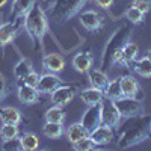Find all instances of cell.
<instances>
[{"instance_id":"obj_1","label":"cell","mask_w":151,"mask_h":151,"mask_svg":"<svg viewBox=\"0 0 151 151\" xmlns=\"http://www.w3.org/2000/svg\"><path fill=\"white\" fill-rule=\"evenodd\" d=\"M150 121L151 116L148 115H136L122 118L118 125V148L127 150L136 147L145 141H148L150 134Z\"/></svg>"},{"instance_id":"obj_2","label":"cell","mask_w":151,"mask_h":151,"mask_svg":"<svg viewBox=\"0 0 151 151\" xmlns=\"http://www.w3.org/2000/svg\"><path fill=\"white\" fill-rule=\"evenodd\" d=\"M23 27L32 40L35 48L36 45L42 48L44 36L48 32V18L40 3H35L33 8L27 12V15L24 17V21H23Z\"/></svg>"},{"instance_id":"obj_3","label":"cell","mask_w":151,"mask_h":151,"mask_svg":"<svg viewBox=\"0 0 151 151\" xmlns=\"http://www.w3.org/2000/svg\"><path fill=\"white\" fill-rule=\"evenodd\" d=\"M130 32H132L130 23L113 32V35L109 38V41H107V44H106V47H104L103 58H101V68H100V70H106L107 67H110L112 56L115 55L118 50H121V48L125 45V42H129Z\"/></svg>"},{"instance_id":"obj_4","label":"cell","mask_w":151,"mask_h":151,"mask_svg":"<svg viewBox=\"0 0 151 151\" xmlns=\"http://www.w3.org/2000/svg\"><path fill=\"white\" fill-rule=\"evenodd\" d=\"M88 0H55L50 11V17L59 23H65L71 20L74 15L80 14Z\"/></svg>"},{"instance_id":"obj_5","label":"cell","mask_w":151,"mask_h":151,"mask_svg":"<svg viewBox=\"0 0 151 151\" xmlns=\"http://www.w3.org/2000/svg\"><path fill=\"white\" fill-rule=\"evenodd\" d=\"M115 106L119 112L121 118H129V116H136V115H142L144 113V106L139 98H133V97H121L115 100Z\"/></svg>"},{"instance_id":"obj_6","label":"cell","mask_w":151,"mask_h":151,"mask_svg":"<svg viewBox=\"0 0 151 151\" xmlns=\"http://www.w3.org/2000/svg\"><path fill=\"white\" fill-rule=\"evenodd\" d=\"M121 115L112 100H103L101 101V124L110 129H116L121 122Z\"/></svg>"},{"instance_id":"obj_7","label":"cell","mask_w":151,"mask_h":151,"mask_svg":"<svg viewBox=\"0 0 151 151\" xmlns=\"http://www.w3.org/2000/svg\"><path fill=\"white\" fill-rule=\"evenodd\" d=\"M21 26H23L21 20H14V21H8V23L0 24V48L3 52H5L6 45H9L15 40V36L18 35V30Z\"/></svg>"},{"instance_id":"obj_8","label":"cell","mask_w":151,"mask_h":151,"mask_svg":"<svg viewBox=\"0 0 151 151\" xmlns=\"http://www.w3.org/2000/svg\"><path fill=\"white\" fill-rule=\"evenodd\" d=\"M83 127L88 130V133H91L92 130H95L98 125H101V103L100 104H94L89 106L85 113L82 115V121Z\"/></svg>"},{"instance_id":"obj_9","label":"cell","mask_w":151,"mask_h":151,"mask_svg":"<svg viewBox=\"0 0 151 151\" xmlns=\"http://www.w3.org/2000/svg\"><path fill=\"white\" fill-rule=\"evenodd\" d=\"M76 95V89L73 86H68V85H60L59 88L50 94V100H52V103L55 106H67L71 100L74 98Z\"/></svg>"},{"instance_id":"obj_10","label":"cell","mask_w":151,"mask_h":151,"mask_svg":"<svg viewBox=\"0 0 151 151\" xmlns=\"http://www.w3.org/2000/svg\"><path fill=\"white\" fill-rule=\"evenodd\" d=\"M80 24H82L85 29H88V30L97 32V30H100V29L103 27L104 21H103L101 17H100V14H98L97 11L89 9V11L80 12Z\"/></svg>"},{"instance_id":"obj_11","label":"cell","mask_w":151,"mask_h":151,"mask_svg":"<svg viewBox=\"0 0 151 151\" xmlns=\"http://www.w3.org/2000/svg\"><path fill=\"white\" fill-rule=\"evenodd\" d=\"M60 85H62V80L58 77L55 73H45V74L40 76L36 89H38L40 94H52Z\"/></svg>"},{"instance_id":"obj_12","label":"cell","mask_w":151,"mask_h":151,"mask_svg":"<svg viewBox=\"0 0 151 151\" xmlns=\"http://www.w3.org/2000/svg\"><path fill=\"white\" fill-rule=\"evenodd\" d=\"M89 137L92 139V142L97 147L109 145L113 141V129H110V127H107V125L101 124V125H98L95 130H92L89 133Z\"/></svg>"},{"instance_id":"obj_13","label":"cell","mask_w":151,"mask_h":151,"mask_svg":"<svg viewBox=\"0 0 151 151\" xmlns=\"http://www.w3.org/2000/svg\"><path fill=\"white\" fill-rule=\"evenodd\" d=\"M42 68L47 73H62L65 68V59L58 53H48L42 58Z\"/></svg>"},{"instance_id":"obj_14","label":"cell","mask_w":151,"mask_h":151,"mask_svg":"<svg viewBox=\"0 0 151 151\" xmlns=\"http://www.w3.org/2000/svg\"><path fill=\"white\" fill-rule=\"evenodd\" d=\"M17 95H18V100L23 103V104H27V106H32L35 104L38 100H40V92L35 86H29L26 83H23L18 86L17 89Z\"/></svg>"},{"instance_id":"obj_15","label":"cell","mask_w":151,"mask_h":151,"mask_svg":"<svg viewBox=\"0 0 151 151\" xmlns=\"http://www.w3.org/2000/svg\"><path fill=\"white\" fill-rule=\"evenodd\" d=\"M36 0H14L12 3V11H11V21L14 20H24L27 12L33 8Z\"/></svg>"},{"instance_id":"obj_16","label":"cell","mask_w":151,"mask_h":151,"mask_svg":"<svg viewBox=\"0 0 151 151\" xmlns=\"http://www.w3.org/2000/svg\"><path fill=\"white\" fill-rule=\"evenodd\" d=\"M92 64H94V59L89 52H80L73 58V68L82 74L89 71L92 68Z\"/></svg>"},{"instance_id":"obj_17","label":"cell","mask_w":151,"mask_h":151,"mask_svg":"<svg viewBox=\"0 0 151 151\" xmlns=\"http://www.w3.org/2000/svg\"><path fill=\"white\" fill-rule=\"evenodd\" d=\"M121 88H122L124 97L137 98L141 94V85L133 76H122L121 77Z\"/></svg>"},{"instance_id":"obj_18","label":"cell","mask_w":151,"mask_h":151,"mask_svg":"<svg viewBox=\"0 0 151 151\" xmlns=\"http://www.w3.org/2000/svg\"><path fill=\"white\" fill-rule=\"evenodd\" d=\"M0 119H2V122H9V124L18 125L23 121V115L17 107L5 106V107H0Z\"/></svg>"},{"instance_id":"obj_19","label":"cell","mask_w":151,"mask_h":151,"mask_svg":"<svg viewBox=\"0 0 151 151\" xmlns=\"http://www.w3.org/2000/svg\"><path fill=\"white\" fill-rule=\"evenodd\" d=\"M139 56V47L134 42H125V45L121 50V58H122V67H132V64Z\"/></svg>"},{"instance_id":"obj_20","label":"cell","mask_w":151,"mask_h":151,"mask_svg":"<svg viewBox=\"0 0 151 151\" xmlns=\"http://www.w3.org/2000/svg\"><path fill=\"white\" fill-rule=\"evenodd\" d=\"M80 98H82V101L88 106H94V104H100L104 100V94L103 91H100L97 89V88H88V89L82 91L80 92Z\"/></svg>"},{"instance_id":"obj_21","label":"cell","mask_w":151,"mask_h":151,"mask_svg":"<svg viewBox=\"0 0 151 151\" xmlns=\"http://www.w3.org/2000/svg\"><path fill=\"white\" fill-rule=\"evenodd\" d=\"M65 134L68 137V142L73 145L76 142H79L80 139H83V137L89 136V133H88V130L83 127L82 122H76V124H71L70 127L65 130Z\"/></svg>"},{"instance_id":"obj_22","label":"cell","mask_w":151,"mask_h":151,"mask_svg":"<svg viewBox=\"0 0 151 151\" xmlns=\"http://www.w3.org/2000/svg\"><path fill=\"white\" fill-rule=\"evenodd\" d=\"M89 82L92 88H97L100 91H104L106 86L109 85V77L104 74L103 70H89Z\"/></svg>"},{"instance_id":"obj_23","label":"cell","mask_w":151,"mask_h":151,"mask_svg":"<svg viewBox=\"0 0 151 151\" xmlns=\"http://www.w3.org/2000/svg\"><path fill=\"white\" fill-rule=\"evenodd\" d=\"M42 132L47 137L50 139H59L62 137V134L65 133V129H64V122H53V121H45L44 127H42Z\"/></svg>"},{"instance_id":"obj_24","label":"cell","mask_w":151,"mask_h":151,"mask_svg":"<svg viewBox=\"0 0 151 151\" xmlns=\"http://www.w3.org/2000/svg\"><path fill=\"white\" fill-rule=\"evenodd\" d=\"M103 94H104V97L107 100H112V101H115V100L124 97L122 88H121V77L115 79V80H110L109 85L106 86V89L103 91Z\"/></svg>"},{"instance_id":"obj_25","label":"cell","mask_w":151,"mask_h":151,"mask_svg":"<svg viewBox=\"0 0 151 151\" xmlns=\"http://www.w3.org/2000/svg\"><path fill=\"white\" fill-rule=\"evenodd\" d=\"M132 68L134 70L136 74L142 76V77H145V79L151 77V60L147 56L141 58V59H136L132 64Z\"/></svg>"},{"instance_id":"obj_26","label":"cell","mask_w":151,"mask_h":151,"mask_svg":"<svg viewBox=\"0 0 151 151\" xmlns=\"http://www.w3.org/2000/svg\"><path fill=\"white\" fill-rule=\"evenodd\" d=\"M21 145H23V151H33L40 147V139H38V136L32 132H26L21 137Z\"/></svg>"},{"instance_id":"obj_27","label":"cell","mask_w":151,"mask_h":151,"mask_svg":"<svg viewBox=\"0 0 151 151\" xmlns=\"http://www.w3.org/2000/svg\"><path fill=\"white\" fill-rule=\"evenodd\" d=\"M30 71H33V70H32V64L27 59H20L14 67V76L17 80H23L24 76H27Z\"/></svg>"},{"instance_id":"obj_28","label":"cell","mask_w":151,"mask_h":151,"mask_svg":"<svg viewBox=\"0 0 151 151\" xmlns=\"http://www.w3.org/2000/svg\"><path fill=\"white\" fill-rule=\"evenodd\" d=\"M18 134H20V129L17 124L3 122V125L0 127V137H2V141H9L12 137H17Z\"/></svg>"},{"instance_id":"obj_29","label":"cell","mask_w":151,"mask_h":151,"mask_svg":"<svg viewBox=\"0 0 151 151\" xmlns=\"http://www.w3.org/2000/svg\"><path fill=\"white\" fill-rule=\"evenodd\" d=\"M64 119H65V110L62 106H53L45 112V121L64 122Z\"/></svg>"},{"instance_id":"obj_30","label":"cell","mask_w":151,"mask_h":151,"mask_svg":"<svg viewBox=\"0 0 151 151\" xmlns=\"http://www.w3.org/2000/svg\"><path fill=\"white\" fill-rule=\"evenodd\" d=\"M144 12H141L137 8L134 6H130L127 9V12H125V18H127V21L132 24V26H136V24H141L144 21Z\"/></svg>"},{"instance_id":"obj_31","label":"cell","mask_w":151,"mask_h":151,"mask_svg":"<svg viewBox=\"0 0 151 151\" xmlns=\"http://www.w3.org/2000/svg\"><path fill=\"white\" fill-rule=\"evenodd\" d=\"M73 147H74V150H77V151H92V150L97 148V145L92 142V139L89 136H86V137H83V139H80L79 142L73 144Z\"/></svg>"},{"instance_id":"obj_32","label":"cell","mask_w":151,"mask_h":151,"mask_svg":"<svg viewBox=\"0 0 151 151\" xmlns=\"http://www.w3.org/2000/svg\"><path fill=\"white\" fill-rule=\"evenodd\" d=\"M2 150H5V151H23V145H21L20 137L17 136V137H12L9 141H3Z\"/></svg>"},{"instance_id":"obj_33","label":"cell","mask_w":151,"mask_h":151,"mask_svg":"<svg viewBox=\"0 0 151 151\" xmlns=\"http://www.w3.org/2000/svg\"><path fill=\"white\" fill-rule=\"evenodd\" d=\"M132 6L137 8L141 12H144V14H148L151 11V0H133Z\"/></svg>"},{"instance_id":"obj_34","label":"cell","mask_w":151,"mask_h":151,"mask_svg":"<svg viewBox=\"0 0 151 151\" xmlns=\"http://www.w3.org/2000/svg\"><path fill=\"white\" fill-rule=\"evenodd\" d=\"M38 80H40V74L35 73V71H30L27 76H24L23 83H26V85H29V86H35V88H36Z\"/></svg>"},{"instance_id":"obj_35","label":"cell","mask_w":151,"mask_h":151,"mask_svg":"<svg viewBox=\"0 0 151 151\" xmlns=\"http://www.w3.org/2000/svg\"><path fill=\"white\" fill-rule=\"evenodd\" d=\"M94 2H95V5H97L98 8L109 9V8L113 5V2H115V0H94Z\"/></svg>"},{"instance_id":"obj_36","label":"cell","mask_w":151,"mask_h":151,"mask_svg":"<svg viewBox=\"0 0 151 151\" xmlns=\"http://www.w3.org/2000/svg\"><path fill=\"white\" fill-rule=\"evenodd\" d=\"M6 97V83H5V79L3 76L0 74V101Z\"/></svg>"},{"instance_id":"obj_37","label":"cell","mask_w":151,"mask_h":151,"mask_svg":"<svg viewBox=\"0 0 151 151\" xmlns=\"http://www.w3.org/2000/svg\"><path fill=\"white\" fill-rule=\"evenodd\" d=\"M8 2H9V0H0V8H3Z\"/></svg>"},{"instance_id":"obj_38","label":"cell","mask_w":151,"mask_h":151,"mask_svg":"<svg viewBox=\"0 0 151 151\" xmlns=\"http://www.w3.org/2000/svg\"><path fill=\"white\" fill-rule=\"evenodd\" d=\"M147 58H148V59L151 60V48H150V50H148V52H147Z\"/></svg>"},{"instance_id":"obj_39","label":"cell","mask_w":151,"mask_h":151,"mask_svg":"<svg viewBox=\"0 0 151 151\" xmlns=\"http://www.w3.org/2000/svg\"><path fill=\"white\" fill-rule=\"evenodd\" d=\"M150 134H151V121H150Z\"/></svg>"}]
</instances>
